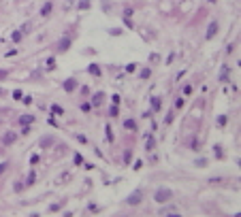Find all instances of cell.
I'll use <instances>...</instances> for the list:
<instances>
[{
	"mask_svg": "<svg viewBox=\"0 0 241 217\" xmlns=\"http://www.w3.org/2000/svg\"><path fill=\"white\" fill-rule=\"evenodd\" d=\"M171 198H173V192H171L169 187H158V189H156V194H154V200H156V202H160V204L171 202Z\"/></svg>",
	"mask_w": 241,
	"mask_h": 217,
	"instance_id": "1",
	"label": "cell"
},
{
	"mask_svg": "<svg viewBox=\"0 0 241 217\" xmlns=\"http://www.w3.org/2000/svg\"><path fill=\"white\" fill-rule=\"evenodd\" d=\"M141 198H143V194H141V192L137 189V192H132V194H130V196L126 198V202H128V204H132V207H137V204L141 202Z\"/></svg>",
	"mask_w": 241,
	"mask_h": 217,
	"instance_id": "2",
	"label": "cell"
},
{
	"mask_svg": "<svg viewBox=\"0 0 241 217\" xmlns=\"http://www.w3.org/2000/svg\"><path fill=\"white\" fill-rule=\"evenodd\" d=\"M216 32H218V24H216V21H211V24H209V28H207V34H205V39H207V41H211Z\"/></svg>",
	"mask_w": 241,
	"mask_h": 217,
	"instance_id": "3",
	"label": "cell"
},
{
	"mask_svg": "<svg viewBox=\"0 0 241 217\" xmlns=\"http://www.w3.org/2000/svg\"><path fill=\"white\" fill-rule=\"evenodd\" d=\"M77 89V81L75 79H66L64 81V92H75Z\"/></svg>",
	"mask_w": 241,
	"mask_h": 217,
	"instance_id": "4",
	"label": "cell"
},
{
	"mask_svg": "<svg viewBox=\"0 0 241 217\" xmlns=\"http://www.w3.org/2000/svg\"><path fill=\"white\" fill-rule=\"evenodd\" d=\"M102 100H105V94H102V92H96V94H94V96H92V104H102Z\"/></svg>",
	"mask_w": 241,
	"mask_h": 217,
	"instance_id": "5",
	"label": "cell"
},
{
	"mask_svg": "<svg viewBox=\"0 0 241 217\" xmlns=\"http://www.w3.org/2000/svg\"><path fill=\"white\" fill-rule=\"evenodd\" d=\"M68 47H71V39H62V41L58 43V49H60V51H66Z\"/></svg>",
	"mask_w": 241,
	"mask_h": 217,
	"instance_id": "6",
	"label": "cell"
},
{
	"mask_svg": "<svg viewBox=\"0 0 241 217\" xmlns=\"http://www.w3.org/2000/svg\"><path fill=\"white\" fill-rule=\"evenodd\" d=\"M151 107H154V111H160V107H162L160 96H154V98H151Z\"/></svg>",
	"mask_w": 241,
	"mask_h": 217,
	"instance_id": "7",
	"label": "cell"
},
{
	"mask_svg": "<svg viewBox=\"0 0 241 217\" xmlns=\"http://www.w3.org/2000/svg\"><path fill=\"white\" fill-rule=\"evenodd\" d=\"M49 13H51V2H45L41 6V15H49Z\"/></svg>",
	"mask_w": 241,
	"mask_h": 217,
	"instance_id": "8",
	"label": "cell"
},
{
	"mask_svg": "<svg viewBox=\"0 0 241 217\" xmlns=\"http://www.w3.org/2000/svg\"><path fill=\"white\" fill-rule=\"evenodd\" d=\"M124 128H126V130H137V124H135L132 119H126V122H124Z\"/></svg>",
	"mask_w": 241,
	"mask_h": 217,
	"instance_id": "9",
	"label": "cell"
},
{
	"mask_svg": "<svg viewBox=\"0 0 241 217\" xmlns=\"http://www.w3.org/2000/svg\"><path fill=\"white\" fill-rule=\"evenodd\" d=\"M15 138H17V134H6V136H4V145H13Z\"/></svg>",
	"mask_w": 241,
	"mask_h": 217,
	"instance_id": "10",
	"label": "cell"
},
{
	"mask_svg": "<svg viewBox=\"0 0 241 217\" xmlns=\"http://www.w3.org/2000/svg\"><path fill=\"white\" fill-rule=\"evenodd\" d=\"M49 145H53V138L47 136V138H41V147H49Z\"/></svg>",
	"mask_w": 241,
	"mask_h": 217,
	"instance_id": "11",
	"label": "cell"
},
{
	"mask_svg": "<svg viewBox=\"0 0 241 217\" xmlns=\"http://www.w3.org/2000/svg\"><path fill=\"white\" fill-rule=\"evenodd\" d=\"M34 179H36V174H34V170H30V174H28V181H26V185H34Z\"/></svg>",
	"mask_w": 241,
	"mask_h": 217,
	"instance_id": "12",
	"label": "cell"
},
{
	"mask_svg": "<svg viewBox=\"0 0 241 217\" xmlns=\"http://www.w3.org/2000/svg\"><path fill=\"white\" fill-rule=\"evenodd\" d=\"M88 70H90V75H96V77H98V75H100V68H98L96 64H92V66H90Z\"/></svg>",
	"mask_w": 241,
	"mask_h": 217,
	"instance_id": "13",
	"label": "cell"
},
{
	"mask_svg": "<svg viewBox=\"0 0 241 217\" xmlns=\"http://www.w3.org/2000/svg\"><path fill=\"white\" fill-rule=\"evenodd\" d=\"M51 111H53L55 115H64V109H62V107H58V104H53V107H51Z\"/></svg>",
	"mask_w": 241,
	"mask_h": 217,
	"instance_id": "14",
	"label": "cell"
},
{
	"mask_svg": "<svg viewBox=\"0 0 241 217\" xmlns=\"http://www.w3.org/2000/svg\"><path fill=\"white\" fill-rule=\"evenodd\" d=\"M19 122H21V124H32V122H34V117H32V115H24Z\"/></svg>",
	"mask_w": 241,
	"mask_h": 217,
	"instance_id": "15",
	"label": "cell"
},
{
	"mask_svg": "<svg viewBox=\"0 0 241 217\" xmlns=\"http://www.w3.org/2000/svg\"><path fill=\"white\" fill-rule=\"evenodd\" d=\"M117 113H120V111H117V104H113V107L109 109V115H111V117H117Z\"/></svg>",
	"mask_w": 241,
	"mask_h": 217,
	"instance_id": "16",
	"label": "cell"
},
{
	"mask_svg": "<svg viewBox=\"0 0 241 217\" xmlns=\"http://www.w3.org/2000/svg\"><path fill=\"white\" fill-rule=\"evenodd\" d=\"M149 75H151V73H149V68H145V70H141V73H139V77H141V79H147Z\"/></svg>",
	"mask_w": 241,
	"mask_h": 217,
	"instance_id": "17",
	"label": "cell"
},
{
	"mask_svg": "<svg viewBox=\"0 0 241 217\" xmlns=\"http://www.w3.org/2000/svg\"><path fill=\"white\" fill-rule=\"evenodd\" d=\"M145 149H154V138H151V136L147 138V143H145Z\"/></svg>",
	"mask_w": 241,
	"mask_h": 217,
	"instance_id": "18",
	"label": "cell"
},
{
	"mask_svg": "<svg viewBox=\"0 0 241 217\" xmlns=\"http://www.w3.org/2000/svg\"><path fill=\"white\" fill-rule=\"evenodd\" d=\"M75 164H77V166H79V164H83V155H81V153H77V155H75Z\"/></svg>",
	"mask_w": 241,
	"mask_h": 217,
	"instance_id": "19",
	"label": "cell"
},
{
	"mask_svg": "<svg viewBox=\"0 0 241 217\" xmlns=\"http://www.w3.org/2000/svg\"><path fill=\"white\" fill-rule=\"evenodd\" d=\"M79 9H90V2H88V0H83V2H79Z\"/></svg>",
	"mask_w": 241,
	"mask_h": 217,
	"instance_id": "20",
	"label": "cell"
},
{
	"mask_svg": "<svg viewBox=\"0 0 241 217\" xmlns=\"http://www.w3.org/2000/svg\"><path fill=\"white\" fill-rule=\"evenodd\" d=\"M13 98H15V100H21V92L15 89V92H13Z\"/></svg>",
	"mask_w": 241,
	"mask_h": 217,
	"instance_id": "21",
	"label": "cell"
},
{
	"mask_svg": "<svg viewBox=\"0 0 241 217\" xmlns=\"http://www.w3.org/2000/svg\"><path fill=\"white\" fill-rule=\"evenodd\" d=\"M175 107L182 109V107H184V98H177V100H175Z\"/></svg>",
	"mask_w": 241,
	"mask_h": 217,
	"instance_id": "22",
	"label": "cell"
},
{
	"mask_svg": "<svg viewBox=\"0 0 241 217\" xmlns=\"http://www.w3.org/2000/svg\"><path fill=\"white\" fill-rule=\"evenodd\" d=\"M124 160L130 162V160H132V151H126V153H124Z\"/></svg>",
	"mask_w": 241,
	"mask_h": 217,
	"instance_id": "23",
	"label": "cell"
},
{
	"mask_svg": "<svg viewBox=\"0 0 241 217\" xmlns=\"http://www.w3.org/2000/svg\"><path fill=\"white\" fill-rule=\"evenodd\" d=\"M107 140H109V143L113 140V134H111V128H109V126H107Z\"/></svg>",
	"mask_w": 241,
	"mask_h": 217,
	"instance_id": "24",
	"label": "cell"
},
{
	"mask_svg": "<svg viewBox=\"0 0 241 217\" xmlns=\"http://www.w3.org/2000/svg\"><path fill=\"white\" fill-rule=\"evenodd\" d=\"M53 66H55V60H53V58H49V60H47V68H53Z\"/></svg>",
	"mask_w": 241,
	"mask_h": 217,
	"instance_id": "25",
	"label": "cell"
},
{
	"mask_svg": "<svg viewBox=\"0 0 241 217\" xmlns=\"http://www.w3.org/2000/svg\"><path fill=\"white\" fill-rule=\"evenodd\" d=\"M19 39H21V32H13V41H15V43H17V41H19Z\"/></svg>",
	"mask_w": 241,
	"mask_h": 217,
	"instance_id": "26",
	"label": "cell"
},
{
	"mask_svg": "<svg viewBox=\"0 0 241 217\" xmlns=\"http://www.w3.org/2000/svg\"><path fill=\"white\" fill-rule=\"evenodd\" d=\"M126 70H128V73H135V70H137V66H135V64H128V66H126Z\"/></svg>",
	"mask_w": 241,
	"mask_h": 217,
	"instance_id": "27",
	"label": "cell"
},
{
	"mask_svg": "<svg viewBox=\"0 0 241 217\" xmlns=\"http://www.w3.org/2000/svg\"><path fill=\"white\" fill-rule=\"evenodd\" d=\"M196 166H201V168L207 166V160H196Z\"/></svg>",
	"mask_w": 241,
	"mask_h": 217,
	"instance_id": "28",
	"label": "cell"
},
{
	"mask_svg": "<svg viewBox=\"0 0 241 217\" xmlns=\"http://www.w3.org/2000/svg\"><path fill=\"white\" fill-rule=\"evenodd\" d=\"M6 77H9V70H0V81L6 79Z\"/></svg>",
	"mask_w": 241,
	"mask_h": 217,
	"instance_id": "29",
	"label": "cell"
},
{
	"mask_svg": "<svg viewBox=\"0 0 241 217\" xmlns=\"http://www.w3.org/2000/svg\"><path fill=\"white\" fill-rule=\"evenodd\" d=\"M184 94H186V96H190V94H192V87L186 85V87H184Z\"/></svg>",
	"mask_w": 241,
	"mask_h": 217,
	"instance_id": "30",
	"label": "cell"
},
{
	"mask_svg": "<svg viewBox=\"0 0 241 217\" xmlns=\"http://www.w3.org/2000/svg\"><path fill=\"white\" fill-rule=\"evenodd\" d=\"M111 100H113V104H120V96H117V94H113V98H111Z\"/></svg>",
	"mask_w": 241,
	"mask_h": 217,
	"instance_id": "31",
	"label": "cell"
},
{
	"mask_svg": "<svg viewBox=\"0 0 241 217\" xmlns=\"http://www.w3.org/2000/svg\"><path fill=\"white\" fill-rule=\"evenodd\" d=\"M81 111H86V113H88V111H90V104H88V102H83V104H81Z\"/></svg>",
	"mask_w": 241,
	"mask_h": 217,
	"instance_id": "32",
	"label": "cell"
},
{
	"mask_svg": "<svg viewBox=\"0 0 241 217\" xmlns=\"http://www.w3.org/2000/svg\"><path fill=\"white\" fill-rule=\"evenodd\" d=\"M6 166H9L6 162H2V164H0V174H2V173H4V170H6Z\"/></svg>",
	"mask_w": 241,
	"mask_h": 217,
	"instance_id": "33",
	"label": "cell"
},
{
	"mask_svg": "<svg viewBox=\"0 0 241 217\" xmlns=\"http://www.w3.org/2000/svg\"><path fill=\"white\" fill-rule=\"evenodd\" d=\"M0 96H4V89H2V87H0Z\"/></svg>",
	"mask_w": 241,
	"mask_h": 217,
	"instance_id": "34",
	"label": "cell"
}]
</instances>
